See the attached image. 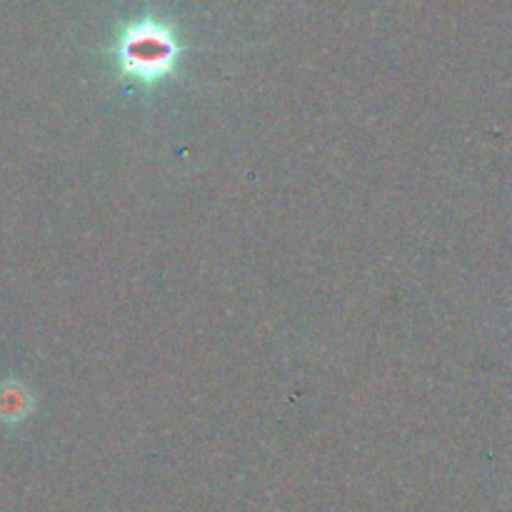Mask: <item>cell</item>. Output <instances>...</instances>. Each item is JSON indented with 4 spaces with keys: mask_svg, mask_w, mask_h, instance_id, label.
<instances>
[{
    "mask_svg": "<svg viewBox=\"0 0 512 512\" xmlns=\"http://www.w3.org/2000/svg\"><path fill=\"white\" fill-rule=\"evenodd\" d=\"M178 55L180 43L173 30L165 28L163 23H153V20L130 25L115 45L120 73L145 85H155L168 78Z\"/></svg>",
    "mask_w": 512,
    "mask_h": 512,
    "instance_id": "obj_1",
    "label": "cell"
},
{
    "mask_svg": "<svg viewBox=\"0 0 512 512\" xmlns=\"http://www.w3.org/2000/svg\"><path fill=\"white\" fill-rule=\"evenodd\" d=\"M33 410V398L28 388L18 380H3L0 383V423L18 425Z\"/></svg>",
    "mask_w": 512,
    "mask_h": 512,
    "instance_id": "obj_2",
    "label": "cell"
}]
</instances>
